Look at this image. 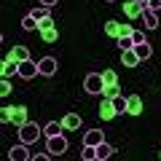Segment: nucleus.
<instances>
[{
  "instance_id": "obj_1",
  "label": "nucleus",
  "mask_w": 161,
  "mask_h": 161,
  "mask_svg": "<svg viewBox=\"0 0 161 161\" xmlns=\"http://www.w3.org/2000/svg\"><path fill=\"white\" fill-rule=\"evenodd\" d=\"M40 134H43V126H38L35 121H27L24 126H19V140H22V142H27V145L38 142Z\"/></svg>"
},
{
  "instance_id": "obj_2",
  "label": "nucleus",
  "mask_w": 161,
  "mask_h": 161,
  "mask_svg": "<svg viewBox=\"0 0 161 161\" xmlns=\"http://www.w3.org/2000/svg\"><path fill=\"white\" fill-rule=\"evenodd\" d=\"M102 75L99 73H89L86 80H83V89H86V94H102Z\"/></svg>"
},
{
  "instance_id": "obj_3",
  "label": "nucleus",
  "mask_w": 161,
  "mask_h": 161,
  "mask_svg": "<svg viewBox=\"0 0 161 161\" xmlns=\"http://www.w3.org/2000/svg\"><path fill=\"white\" fill-rule=\"evenodd\" d=\"M46 150L51 156H62L64 150H67V140L62 137V134H54V137H48V142H46Z\"/></svg>"
},
{
  "instance_id": "obj_4",
  "label": "nucleus",
  "mask_w": 161,
  "mask_h": 161,
  "mask_svg": "<svg viewBox=\"0 0 161 161\" xmlns=\"http://www.w3.org/2000/svg\"><path fill=\"white\" fill-rule=\"evenodd\" d=\"M8 158H11V161H30V158H32V153L27 150V142L19 140V145H14V148L8 150Z\"/></svg>"
},
{
  "instance_id": "obj_5",
  "label": "nucleus",
  "mask_w": 161,
  "mask_h": 161,
  "mask_svg": "<svg viewBox=\"0 0 161 161\" xmlns=\"http://www.w3.org/2000/svg\"><path fill=\"white\" fill-rule=\"evenodd\" d=\"M35 75H40L38 62H32V59H27V62H19V78H24V80H32Z\"/></svg>"
},
{
  "instance_id": "obj_6",
  "label": "nucleus",
  "mask_w": 161,
  "mask_h": 161,
  "mask_svg": "<svg viewBox=\"0 0 161 161\" xmlns=\"http://www.w3.org/2000/svg\"><path fill=\"white\" fill-rule=\"evenodd\" d=\"M38 70H40V75H46V78H51V75H54V73L59 70V62H57L54 57H43V59L38 62Z\"/></svg>"
},
{
  "instance_id": "obj_7",
  "label": "nucleus",
  "mask_w": 161,
  "mask_h": 161,
  "mask_svg": "<svg viewBox=\"0 0 161 161\" xmlns=\"http://www.w3.org/2000/svg\"><path fill=\"white\" fill-rule=\"evenodd\" d=\"M115 115H118V110H115L113 99H105L102 97V102H99V118H102V121H113Z\"/></svg>"
},
{
  "instance_id": "obj_8",
  "label": "nucleus",
  "mask_w": 161,
  "mask_h": 161,
  "mask_svg": "<svg viewBox=\"0 0 161 161\" xmlns=\"http://www.w3.org/2000/svg\"><path fill=\"white\" fill-rule=\"evenodd\" d=\"M27 121H30V113H27V108H24V105H16V108H14V113H11V124L19 129V126H24Z\"/></svg>"
},
{
  "instance_id": "obj_9",
  "label": "nucleus",
  "mask_w": 161,
  "mask_h": 161,
  "mask_svg": "<svg viewBox=\"0 0 161 161\" xmlns=\"http://www.w3.org/2000/svg\"><path fill=\"white\" fill-rule=\"evenodd\" d=\"M99 142H105V134H102V129H89V132L83 134V145H92V148H97Z\"/></svg>"
},
{
  "instance_id": "obj_10",
  "label": "nucleus",
  "mask_w": 161,
  "mask_h": 161,
  "mask_svg": "<svg viewBox=\"0 0 161 161\" xmlns=\"http://www.w3.org/2000/svg\"><path fill=\"white\" fill-rule=\"evenodd\" d=\"M124 14H126L129 19H142V6H140L137 0H126V3H124Z\"/></svg>"
},
{
  "instance_id": "obj_11",
  "label": "nucleus",
  "mask_w": 161,
  "mask_h": 161,
  "mask_svg": "<svg viewBox=\"0 0 161 161\" xmlns=\"http://www.w3.org/2000/svg\"><path fill=\"white\" fill-rule=\"evenodd\" d=\"M126 113L129 115H140V113H142V99H140V94L126 97Z\"/></svg>"
},
{
  "instance_id": "obj_12",
  "label": "nucleus",
  "mask_w": 161,
  "mask_h": 161,
  "mask_svg": "<svg viewBox=\"0 0 161 161\" xmlns=\"http://www.w3.org/2000/svg\"><path fill=\"white\" fill-rule=\"evenodd\" d=\"M0 75H3V78L19 75V62H14V59H8V57H6V62L0 64Z\"/></svg>"
},
{
  "instance_id": "obj_13",
  "label": "nucleus",
  "mask_w": 161,
  "mask_h": 161,
  "mask_svg": "<svg viewBox=\"0 0 161 161\" xmlns=\"http://www.w3.org/2000/svg\"><path fill=\"white\" fill-rule=\"evenodd\" d=\"M8 59H14V62H27V59H32V57H30L27 46H14L11 54H8Z\"/></svg>"
},
{
  "instance_id": "obj_14",
  "label": "nucleus",
  "mask_w": 161,
  "mask_h": 161,
  "mask_svg": "<svg viewBox=\"0 0 161 161\" xmlns=\"http://www.w3.org/2000/svg\"><path fill=\"white\" fill-rule=\"evenodd\" d=\"M80 124H83V121H80V115H78V113H67V115L62 118V126H64V129H70V132L80 129Z\"/></svg>"
},
{
  "instance_id": "obj_15",
  "label": "nucleus",
  "mask_w": 161,
  "mask_h": 161,
  "mask_svg": "<svg viewBox=\"0 0 161 161\" xmlns=\"http://www.w3.org/2000/svg\"><path fill=\"white\" fill-rule=\"evenodd\" d=\"M142 22L148 30H156L158 27V14L153 11V8H142Z\"/></svg>"
},
{
  "instance_id": "obj_16",
  "label": "nucleus",
  "mask_w": 161,
  "mask_h": 161,
  "mask_svg": "<svg viewBox=\"0 0 161 161\" xmlns=\"http://www.w3.org/2000/svg\"><path fill=\"white\" fill-rule=\"evenodd\" d=\"M121 64H126V67H137L140 59L134 54V48H126V51H121Z\"/></svg>"
},
{
  "instance_id": "obj_17",
  "label": "nucleus",
  "mask_w": 161,
  "mask_h": 161,
  "mask_svg": "<svg viewBox=\"0 0 161 161\" xmlns=\"http://www.w3.org/2000/svg\"><path fill=\"white\" fill-rule=\"evenodd\" d=\"M134 54H137L140 62H145V59H150L153 48H150V43H137V46H134Z\"/></svg>"
},
{
  "instance_id": "obj_18",
  "label": "nucleus",
  "mask_w": 161,
  "mask_h": 161,
  "mask_svg": "<svg viewBox=\"0 0 161 161\" xmlns=\"http://www.w3.org/2000/svg\"><path fill=\"white\" fill-rule=\"evenodd\" d=\"M62 121H48L46 126H43V134H46V137H54V134H62Z\"/></svg>"
},
{
  "instance_id": "obj_19",
  "label": "nucleus",
  "mask_w": 161,
  "mask_h": 161,
  "mask_svg": "<svg viewBox=\"0 0 161 161\" xmlns=\"http://www.w3.org/2000/svg\"><path fill=\"white\" fill-rule=\"evenodd\" d=\"M38 32H40V40H43V43H54V40L59 38L57 27H48V30H38Z\"/></svg>"
},
{
  "instance_id": "obj_20",
  "label": "nucleus",
  "mask_w": 161,
  "mask_h": 161,
  "mask_svg": "<svg viewBox=\"0 0 161 161\" xmlns=\"http://www.w3.org/2000/svg\"><path fill=\"white\" fill-rule=\"evenodd\" d=\"M105 35H110V38L118 40V35H121V24L113 22V19H110V22H105Z\"/></svg>"
},
{
  "instance_id": "obj_21",
  "label": "nucleus",
  "mask_w": 161,
  "mask_h": 161,
  "mask_svg": "<svg viewBox=\"0 0 161 161\" xmlns=\"http://www.w3.org/2000/svg\"><path fill=\"white\" fill-rule=\"evenodd\" d=\"M113 156V148H110L108 142H99L97 145V161H105V158H110Z\"/></svg>"
},
{
  "instance_id": "obj_22",
  "label": "nucleus",
  "mask_w": 161,
  "mask_h": 161,
  "mask_svg": "<svg viewBox=\"0 0 161 161\" xmlns=\"http://www.w3.org/2000/svg\"><path fill=\"white\" fill-rule=\"evenodd\" d=\"M22 30H27V32H32V30H38V19H35L32 14H27V16L22 19Z\"/></svg>"
},
{
  "instance_id": "obj_23",
  "label": "nucleus",
  "mask_w": 161,
  "mask_h": 161,
  "mask_svg": "<svg viewBox=\"0 0 161 161\" xmlns=\"http://www.w3.org/2000/svg\"><path fill=\"white\" fill-rule=\"evenodd\" d=\"M121 94V86L118 83H113V86H102V97L105 99H113V97H118Z\"/></svg>"
},
{
  "instance_id": "obj_24",
  "label": "nucleus",
  "mask_w": 161,
  "mask_h": 161,
  "mask_svg": "<svg viewBox=\"0 0 161 161\" xmlns=\"http://www.w3.org/2000/svg\"><path fill=\"white\" fill-rule=\"evenodd\" d=\"M102 75V83L105 86H113V83H118V75H115V70H105V73H99Z\"/></svg>"
},
{
  "instance_id": "obj_25",
  "label": "nucleus",
  "mask_w": 161,
  "mask_h": 161,
  "mask_svg": "<svg viewBox=\"0 0 161 161\" xmlns=\"http://www.w3.org/2000/svg\"><path fill=\"white\" fill-rule=\"evenodd\" d=\"M30 14H32V16L38 19V22H40V19L51 16V8H48V6H38V8H32V11H30Z\"/></svg>"
},
{
  "instance_id": "obj_26",
  "label": "nucleus",
  "mask_w": 161,
  "mask_h": 161,
  "mask_svg": "<svg viewBox=\"0 0 161 161\" xmlns=\"http://www.w3.org/2000/svg\"><path fill=\"white\" fill-rule=\"evenodd\" d=\"M80 158H83V161H97V148H92V145H83V153H80Z\"/></svg>"
},
{
  "instance_id": "obj_27",
  "label": "nucleus",
  "mask_w": 161,
  "mask_h": 161,
  "mask_svg": "<svg viewBox=\"0 0 161 161\" xmlns=\"http://www.w3.org/2000/svg\"><path fill=\"white\" fill-rule=\"evenodd\" d=\"M118 48H121V51H126V48H134L132 35H121V38H118Z\"/></svg>"
},
{
  "instance_id": "obj_28",
  "label": "nucleus",
  "mask_w": 161,
  "mask_h": 161,
  "mask_svg": "<svg viewBox=\"0 0 161 161\" xmlns=\"http://www.w3.org/2000/svg\"><path fill=\"white\" fill-rule=\"evenodd\" d=\"M113 105H115V110H118V115L126 113V97H121V94H118V97H113Z\"/></svg>"
},
{
  "instance_id": "obj_29",
  "label": "nucleus",
  "mask_w": 161,
  "mask_h": 161,
  "mask_svg": "<svg viewBox=\"0 0 161 161\" xmlns=\"http://www.w3.org/2000/svg\"><path fill=\"white\" fill-rule=\"evenodd\" d=\"M11 80H8V78H3V80H0V97H8V94H11Z\"/></svg>"
},
{
  "instance_id": "obj_30",
  "label": "nucleus",
  "mask_w": 161,
  "mask_h": 161,
  "mask_svg": "<svg viewBox=\"0 0 161 161\" xmlns=\"http://www.w3.org/2000/svg\"><path fill=\"white\" fill-rule=\"evenodd\" d=\"M11 113H14V108H11V105H6L3 113H0V121H3V124H11Z\"/></svg>"
},
{
  "instance_id": "obj_31",
  "label": "nucleus",
  "mask_w": 161,
  "mask_h": 161,
  "mask_svg": "<svg viewBox=\"0 0 161 161\" xmlns=\"http://www.w3.org/2000/svg\"><path fill=\"white\" fill-rule=\"evenodd\" d=\"M132 40H134V46H137V43H148L145 32H140V30H134V32H132Z\"/></svg>"
},
{
  "instance_id": "obj_32",
  "label": "nucleus",
  "mask_w": 161,
  "mask_h": 161,
  "mask_svg": "<svg viewBox=\"0 0 161 161\" xmlns=\"http://www.w3.org/2000/svg\"><path fill=\"white\" fill-rule=\"evenodd\" d=\"M48 27H54L51 16H46V19H40V22H38V30H48Z\"/></svg>"
},
{
  "instance_id": "obj_33",
  "label": "nucleus",
  "mask_w": 161,
  "mask_h": 161,
  "mask_svg": "<svg viewBox=\"0 0 161 161\" xmlns=\"http://www.w3.org/2000/svg\"><path fill=\"white\" fill-rule=\"evenodd\" d=\"M132 32H134L132 24H121V35H132ZM121 35H118V38H121Z\"/></svg>"
},
{
  "instance_id": "obj_34",
  "label": "nucleus",
  "mask_w": 161,
  "mask_h": 161,
  "mask_svg": "<svg viewBox=\"0 0 161 161\" xmlns=\"http://www.w3.org/2000/svg\"><path fill=\"white\" fill-rule=\"evenodd\" d=\"M46 158H51V153H35L32 156V161H46Z\"/></svg>"
},
{
  "instance_id": "obj_35",
  "label": "nucleus",
  "mask_w": 161,
  "mask_h": 161,
  "mask_svg": "<svg viewBox=\"0 0 161 161\" xmlns=\"http://www.w3.org/2000/svg\"><path fill=\"white\" fill-rule=\"evenodd\" d=\"M148 8H153V11H158V8H161V0H150V6Z\"/></svg>"
},
{
  "instance_id": "obj_36",
  "label": "nucleus",
  "mask_w": 161,
  "mask_h": 161,
  "mask_svg": "<svg viewBox=\"0 0 161 161\" xmlns=\"http://www.w3.org/2000/svg\"><path fill=\"white\" fill-rule=\"evenodd\" d=\"M57 3H59V0H40V6H48V8L57 6Z\"/></svg>"
},
{
  "instance_id": "obj_37",
  "label": "nucleus",
  "mask_w": 161,
  "mask_h": 161,
  "mask_svg": "<svg viewBox=\"0 0 161 161\" xmlns=\"http://www.w3.org/2000/svg\"><path fill=\"white\" fill-rule=\"evenodd\" d=\"M137 3H140L142 8H148V6H150V0H137Z\"/></svg>"
},
{
  "instance_id": "obj_38",
  "label": "nucleus",
  "mask_w": 161,
  "mask_h": 161,
  "mask_svg": "<svg viewBox=\"0 0 161 161\" xmlns=\"http://www.w3.org/2000/svg\"><path fill=\"white\" fill-rule=\"evenodd\" d=\"M105 3H115V0H105Z\"/></svg>"
},
{
  "instance_id": "obj_39",
  "label": "nucleus",
  "mask_w": 161,
  "mask_h": 161,
  "mask_svg": "<svg viewBox=\"0 0 161 161\" xmlns=\"http://www.w3.org/2000/svg\"><path fill=\"white\" fill-rule=\"evenodd\" d=\"M158 156H161V153H158Z\"/></svg>"
}]
</instances>
